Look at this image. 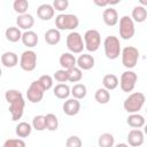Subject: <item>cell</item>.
<instances>
[{"label":"cell","mask_w":147,"mask_h":147,"mask_svg":"<svg viewBox=\"0 0 147 147\" xmlns=\"http://www.w3.org/2000/svg\"><path fill=\"white\" fill-rule=\"evenodd\" d=\"M1 63L6 68H14L18 63V56L14 52H5L1 55Z\"/></svg>","instance_id":"44dd1931"},{"label":"cell","mask_w":147,"mask_h":147,"mask_svg":"<svg viewBox=\"0 0 147 147\" xmlns=\"http://www.w3.org/2000/svg\"><path fill=\"white\" fill-rule=\"evenodd\" d=\"M115 142V138L111 133H102L98 139L99 147H113Z\"/></svg>","instance_id":"f546056e"},{"label":"cell","mask_w":147,"mask_h":147,"mask_svg":"<svg viewBox=\"0 0 147 147\" xmlns=\"http://www.w3.org/2000/svg\"><path fill=\"white\" fill-rule=\"evenodd\" d=\"M31 131H32V126L29 123H26V122L18 123L17 126H16V130H15L16 134L20 138H26V137H29L31 134Z\"/></svg>","instance_id":"4316f807"},{"label":"cell","mask_w":147,"mask_h":147,"mask_svg":"<svg viewBox=\"0 0 147 147\" xmlns=\"http://www.w3.org/2000/svg\"><path fill=\"white\" fill-rule=\"evenodd\" d=\"M54 13H55V9L49 3H42L37 9V16L42 21H49L51 18H53Z\"/></svg>","instance_id":"9a60e30c"},{"label":"cell","mask_w":147,"mask_h":147,"mask_svg":"<svg viewBox=\"0 0 147 147\" xmlns=\"http://www.w3.org/2000/svg\"><path fill=\"white\" fill-rule=\"evenodd\" d=\"M44 92L45 90L42 88V86L40 85V83L38 80H34L30 84L28 91H26V98L30 102L32 103H38L42 100L44 98Z\"/></svg>","instance_id":"30bf717a"},{"label":"cell","mask_w":147,"mask_h":147,"mask_svg":"<svg viewBox=\"0 0 147 147\" xmlns=\"http://www.w3.org/2000/svg\"><path fill=\"white\" fill-rule=\"evenodd\" d=\"M94 98H95V101L98 103H101V105H106L109 102L110 100V93L108 90H106L105 87L103 88H98L95 94H94Z\"/></svg>","instance_id":"83f0119b"},{"label":"cell","mask_w":147,"mask_h":147,"mask_svg":"<svg viewBox=\"0 0 147 147\" xmlns=\"http://www.w3.org/2000/svg\"><path fill=\"white\" fill-rule=\"evenodd\" d=\"M134 32H136V29H134L133 20L127 15L122 16L119 20V36H121V38L124 40H129L134 36Z\"/></svg>","instance_id":"5b68a950"},{"label":"cell","mask_w":147,"mask_h":147,"mask_svg":"<svg viewBox=\"0 0 147 147\" xmlns=\"http://www.w3.org/2000/svg\"><path fill=\"white\" fill-rule=\"evenodd\" d=\"M32 126L37 131H44L46 129V116L37 115L32 119Z\"/></svg>","instance_id":"4dcf8cb0"},{"label":"cell","mask_w":147,"mask_h":147,"mask_svg":"<svg viewBox=\"0 0 147 147\" xmlns=\"http://www.w3.org/2000/svg\"><path fill=\"white\" fill-rule=\"evenodd\" d=\"M102 20L105 22L106 25L108 26H114L117 24L118 22V14H117V10L114 9V8H107L103 10L102 13Z\"/></svg>","instance_id":"2e32d148"},{"label":"cell","mask_w":147,"mask_h":147,"mask_svg":"<svg viewBox=\"0 0 147 147\" xmlns=\"http://www.w3.org/2000/svg\"><path fill=\"white\" fill-rule=\"evenodd\" d=\"M146 18H147V9L145 7L139 5L132 9V20L134 22L142 23L146 21Z\"/></svg>","instance_id":"d4e9b609"},{"label":"cell","mask_w":147,"mask_h":147,"mask_svg":"<svg viewBox=\"0 0 147 147\" xmlns=\"http://www.w3.org/2000/svg\"><path fill=\"white\" fill-rule=\"evenodd\" d=\"M37 65V54L31 51H24L20 59V67L24 71H33Z\"/></svg>","instance_id":"ba28073f"},{"label":"cell","mask_w":147,"mask_h":147,"mask_svg":"<svg viewBox=\"0 0 147 147\" xmlns=\"http://www.w3.org/2000/svg\"><path fill=\"white\" fill-rule=\"evenodd\" d=\"M115 147H129V145H126V144H118Z\"/></svg>","instance_id":"b9f144b4"},{"label":"cell","mask_w":147,"mask_h":147,"mask_svg":"<svg viewBox=\"0 0 147 147\" xmlns=\"http://www.w3.org/2000/svg\"><path fill=\"white\" fill-rule=\"evenodd\" d=\"M82 145H83V142H82L80 138L77 136H70L65 141L67 147H82Z\"/></svg>","instance_id":"74e56055"},{"label":"cell","mask_w":147,"mask_h":147,"mask_svg":"<svg viewBox=\"0 0 147 147\" xmlns=\"http://www.w3.org/2000/svg\"><path fill=\"white\" fill-rule=\"evenodd\" d=\"M139 60V51L133 46H126L122 51V63L125 68L132 69Z\"/></svg>","instance_id":"277c9868"},{"label":"cell","mask_w":147,"mask_h":147,"mask_svg":"<svg viewBox=\"0 0 147 147\" xmlns=\"http://www.w3.org/2000/svg\"><path fill=\"white\" fill-rule=\"evenodd\" d=\"M144 132L139 129H132L127 134V142L129 146L132 147H140L144 144Z\"/></svg>","instance_id":"7c38bea8"},{"label":"cell","mask_w":147,"mask_h":147,"mask_svg":"<svg viewBox=\"0 0 147 147\" xmlns=\"http://www.w3.org/2000/svg\"><path fill=\"white\" fill-rule=\"evenodd\" d=\"M44 38H45V41L48 44V45H57L61 40V33H60V30L57 29H48L45 34H44Z\"/></svg>","instance_id":"d6986e66"},{"label":"cell","mask_w":147,"mask_h":147,"mask_svg":"<svg viewBox=\"0 0 147 147\" xmlns=\"http://www.w3.org/2000/svg\"><path fill=\"white\" fill-rule=\"evenodd\" d=\"M57 30H75L79 25V20L74 14H60L55 18Z\"/></svg>","instance_id":"7a4b0ae2"},{"label":"cell","mask_w":147,"mask_h":147,"mask_svg":"<svg viewBox=\"0 0 147 147\" xmlns=\"http://www.w3.org/2000/svg\"><path fill=\"white\" fill-rule=\"evenodd\" d=\"M80 110V102L77 99H68L63 103V111L68 116H75Z\"/></svg>","instance_id":"4fadbf2b"},{"label":"cell","mask_w":147,"mask_h":147,"mask_svg":"<svg viewBox=\"0 0 147 147\" xmlns=\"http://www.w3.org/2000/svg\"><path fill=\"white\" fill-rule=\"evenodd\" d=\"M146 113H147V108H146Z\"/></svg>","instance_id":"f6af8a7d"},{"label":"cell","mask_w":147,"mask_h":147,"mask_svg":"<svg viewBox=\"0 0 147 147\" xmlns=\"http://www.w3.org/2000/svg\"><path fill=\"white\" fill-rule=\"evenodd\" d=\"M5 34L7 40H9L10 42H17L18 40H22V36H23L20 28H16V26H9L6 30Z\"/></svg>","instance_id":"603a6c76"},{"label":"cell","mask_w":147,"mask_h":147,"mask_svg":"<svg viewBox=\"0 0 147 147\" xmlns=\"http://www.w3.org/2000/svg\"><path fill=\"white\" fill-rule=\"evenodd\" d=\"M94 3L98 5V6H100V7H105V6H108V5H109L108 1H101V2H100V1H98V0H95Z\"/></svg>","instance_id":"60d3db41"},{"label":"cell","mask_w":147,"mask_h":147,"mask_svg":"<svg viewBox=\"0 0 147 147\" xmlns=\"http://www.w3.org/2000/svg\"><path fill=\"white\" fill-rule=\"evenodd\" d=\"M38 82L40 83V85L42 86V88L45 91L49 90L53 86V78L49 75H42V76H40L39 79H38Z\"/></svg>","instance_id":"8d00e7d4"},{"label":"cell","mask_w":147,"mask_h":147,"mask_svg":"<svg viewBox=\"0 0 147 147\" xmlns=\"http://www.w3.org/2000/svg\"><path fill=\"white\" fill-rule=\"evenodd\" d=\"M38 40H39L38 39V34L34 31H31V30L25 31L23 33V36H22V42H23V45L26 46V47H30V48L37 46Z\"/></svg>","instance_id":"ffe728a7"},{"label":"cell","mask_w":147,"mask_h":147,"mask_svg":"<svg viewBox=\"0 0 147 147\" xmlns=\"http://www.w3.org/2000/svg\"><path fill=\"white\" fill-rule=\"evenodd\" d=\"M145 101H146V98H145L144 93H141V92L131 93L125 99V101L123 103L124 110L127 111L129 114H137L142 108Z\"/></svg>","instance_id":"6da1fadb"},{"label":"cell","mask_w":147,"mask_h":147,"mask_svg":"<svg viewBox=\"0 0 147 147\" xmlns=\"http://www.w3.org/2000/svg\"><path fill=\"white\" fill-rule=\"evenodd\" d=\"M5 98H6L7 102L10 105V103H13V102H15V101L22 99L23 95H22V93H21L18 90H8V91L5 93Z\"/></svg>","instance_id":"836d02e7"},{"label":"cell","mask_w":147,"mask_h":147,"mask_svg":"<svg viewBox=\"0 0 147 147\" xmlns=\"http://www.w3.org/2000/svg\"><path fill=\"white\" fill-rule=\"evenodd\" d=\"M59 127V119L54 114L46 115V129L49 131H56Z\"/></svg>","instance_id":"1f68e13d"},{"label":"cell","mask_w":147,"mask_h":147,"mask_svg":"<svg viewBox=\"0 0 147 147\" xmlns=\"http://www.w3.org/2000/svg\"><path fill=\"white\" fill-rule=\"evenodd\" d=\"M86 93H87V90H86V86L84 84H75L71 88V94L75 99L77 100H80V99H84L86 96Z\"/></svg>","instance_id":"f1b7e54d"},{"label":"cell","mask_w":147,"mask_h":147,"mask_svg":"<svg viewBox=\"0 0 147 147\" xmlns=\"http://www.w3.org/2000/svg\"><path fill=\"white\" fill-rule=\"evenodd\" d=\"M103 47H105V54H106L107 59H109V60H115L121 54L119 39L115 36L106 37V39L103 41Z\"/></svg>","instance_id":"3957f363"},{"label":"cell","mask_w":147,"mask_h":147,"mask_svg":"<svg viewBox=\"0 0 147 147\" xmlns=\"http://www.w3.org/2000/svg\"><path fill=\"white\" fill-rule=\"evenodd\" d=\"M84 44H85V48L88 52L98 51L101 44V37H100L99 31L94 29L87 30L84 34Z\"/></svg>","instance_id":"8992f818"},{"label":"cell","mask_w":147,"mask_h":147,"mask_svg":"<svg viewBox=\"0 0 147 147\" xmlns=\"http://www.w3.org/2000/svg\"><path fill=\"white\" fill-rule=\"evenodd\" d=\"M24 106H25V101H24L23 98L9 105V113H10V115H11V119H13V121H18V119H21V117L23 116Z\"/></svg>","instance_id":"8fae6325"},{"label":"cell","mask_w":147,"mask_h":147,"mask_svg":"<svg viewBox=\"0 0 147 147\" xmlns=\"http://www.w3.org/2000/svg\"><path fill=\"white\" fill-rule=\"evenodd\" d=\"M2 147H25V142L22 139H8L3 142Z\"/></svg>","instance_id":"f35d334b"},{"label":"cell","mask_w":147,"mask_h":147,"mask_svg":"<svg viewBox=\"0 0 147 147\" xmlns=\"http://www.w3.org/2000/svg\"><path fill=\"white\" fill-rule=\"evenodd\" d=\"M144 133L147 134V124H145V126H144Z\"/></svg>","instance_id":"ee69618b"},{"label":"cell","mask_w":147,"mask_h":147,"mask_svg":"<svg viewBox=\"0 0 147 147\" xmlns=\"http://www.w3.org/2000/svg\"><path fill=\"white\" fill-rule=\"evenodd\" d=\"M94 57L90 54H82L77 59V65L82 70H90L94 67Z\"/></svg>","instance_id":"ac0fdd59"},{"label":"cell","mask_w":147,"mask_h":147,"mask_svg":"<svg viewBox=\"0 0 147 147\" xmlns=\"http://www.w3.org/2000/svg\"><path fill=\"white\" fill-rule=\"evenodd\" d=\"M145 5H147V1H144V0H140V6H145Z\"/></svg>","instance_id":"7bdbcfd3"},{"label":"cell","mask_w":147,"mask_h":147,"mask_svg":"<svg viewBox=\"0 0 147 147\" xmlns=\"http://www.w3.org/2000/svg\"><path fill=\"white\" fill-rule=\"evenodd\" d=\"M13 8L20 15L26 14V10L29 8V2L26 0H15L13 3Z\"/></svg>","instance_id":"d6a6232c"},{"label":"cell","mask_w":147,"mask_h":147,"mask_svg":"<svg viewBox=\"0 0 147 147\" xmlns=\"http://www.w3.org/2000/svg\"><path fill=\"white\" fill-rule=\"evenodd\" d=\"M59 62H60V65L62 67V69H64V70H70V69L75 68L77 64V60H76L75 55L70 52L61 54Z\"/></svg>","instance_id":"5bb4252c"},{"label":"cell","mask_w":147,"mask_h":147,"mask_svg":"<svg viewBox=\"0 0 147 147\" xmlns=\"http://www.w3.org/2000/svg\"><path fill=\"white\" fill-rule=\"evenodd\" d=\"M119 82H118V78L117 76H115L114 74H108L103 77L102 79V85L106 90L108 91H111V90H115L117 86H118Z\"/></svg>","instance_id":"cb8c5ba5"},{"label":"cell","mask_w":147,"mask_h":147,"mask_svg":"<svg viewBox=\"0 0 147 147\" xmlns=\"http://www.w3.org/2000/svg\"><path fill=\"white\" fill-rule=\"evenodd\" d=\"M54 79L59 82L60 84H64L65 82H69V71L64 69H59L54 74Z\"/></svg>","instance_id":"d590c367"},{"label":"cell","mask_w":147,"mask_h":147,"mask_svg":"<svg viewBox=\"0 0 147 147\" xmlns=\"http://www.w3.org/2000/svg\"><path fill=\"white\" fill-rule=\"evenodd\" d=\"M69 6V1L68 0H54L53 1V7L55 10H59V11H63L68 8Z\"/></svg>","instance_id":"ab89813d"},{"label":"cell","mask_w":147,"mask_h":147,"mask_svg":"<svg viewBox=\"0 0 147 147\" xmlns=\"http://www.w3.org/2000/svg\"><path fill=\"white\" fill-rule=\"evenodd\" d=\"M68 71H69V82L70 83H78L82 80V78H83L82 69H79L78 67H75Z\"/></svg>","instance_id":"e575fe53"},{"label":"cell","mask_w":147,"mask_h":147,"mask_svg":"<svg viewBox=\"0 0 147 147\" xmlns=\"http://www.w3.org/2000/svg\"><path fill=\"white\" fill-rule=\"evenodd\" d=\"M67 48L72 54H78V53L83 52V49L85 48V44L83 41L82 36L78 32L72 31L68 34V37H67Z\"/></svg>","instance_id":"52a82bcc"},{"label":"cell","mask_w":147,"mask_h":147,"mask_svg":"<svg viewBox=\"0 0 147 147\" xmlns=\"http://www.w3.org/2000/svg\"><path fill=\"white\" fill-rule=\"evenodd\" d=\"M16 24H17V26L20 29H23V30L29 31L33 26V24H34V18L30 14L18 15V17L16 18Z\"/></svg>","instance_id":"e0dca14e"},{"label":"cell","mask_w":147,"mask_h":147,"mask_svg":"<svg viewBox=\"0 0 147 147\" xmlns=\"http://www.w3.org/2000/svg\"><path fill=\"white\" fill-rule=\"evenodd\" d=\"M137 79H138V76L134 71H132V70L124 71L121 76V79H119V85H121L122 91L126 92V93L131 92L136 86Z\"/></svg>","instance_id":"9c48e42d"},{"label":"cell","mask_w":147,"mask_h":147,"mask_svg":"<svg viewBox=\"0 0 147 147\" xmlns=\"http://www.w3.org/2000/svg\"><path fill=\"white\" fill-rule=\"evenodd\" d=\"M126 123L129 126L133 127V129H140L142 126H145V118L144 116L137 114H130V116L126 118Z\"/></svg>","instance_id":"7402d4cb"},{"label":"cell","mask_w":147,"mask_h":147,"mask_svg":"<svg viewBox=\"0 0 147 147\" xmlns=\"http://www.w3.org/2000/svg\"><path fill=\"white\" fill-rule=\"evenodd\" d=\"M53 93L57 99H67L69 96V94L71 93V91H70V87L67 84H57L54 87Z\"/></svg>","instance_id":"484cf974"}]
</instances>
